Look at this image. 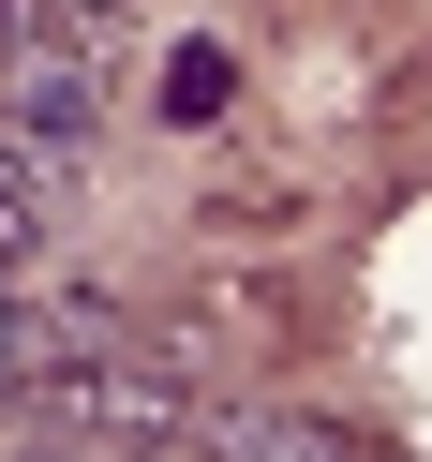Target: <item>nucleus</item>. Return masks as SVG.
I'll return each mask as SVG.
<instances>
[{"instance_id":"nucleus-1","label":"nucleus","mask_w":432,"mask_h":462,"mask_svg":"<svg viewBox=\"0 0 432 462\" xmlns=\"http://www.w3.org/2000/svg\"><path fill=\"white\" fill-rule=\"evenodd\" d=\"M15 418L60 432V448H224V418L194 388H164V373H105V358H60L15 388Z\"/></svg>"},{"instance_id":"nucleus-2","label":"nucleus","mask_w":432,"mask_h":462,"mask_svg":"<svg viewBox=\"0 0 432 462\" xmlns=\"http://www.w3.org/2000/svg\"><path fill=\"white\" fill-rule=\"evenodd\" d=\"M75 15H120V0H75Z\"/></svg>"}]
</instances>
